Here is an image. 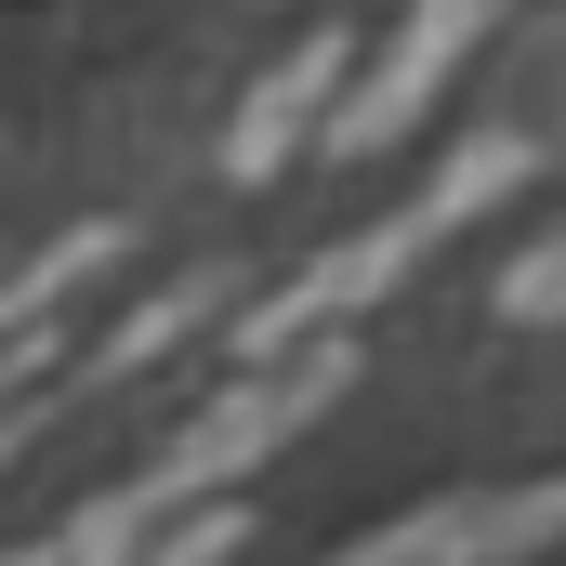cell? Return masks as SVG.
<instances>
[{"label": "cell", "mask_w": 566, "mask_h": 566, "mask_svg": "<svg viewBox=\"0 0 566 566\" xmlns=\"http://www.w3.org/2000/svg\"><path fill=\"white\" fill-rule=\"evenodd\" d=\"M343 369H356V343H343V329H316V343H290V356H251V382H238V396H211L198 422L171 434V461L133 488V514H158V501H198V488L251 474L264 448H290V434L343 396Z\"/></svg>", "instance_id": "cell-2"}, {"label": "cell", "mask_w": 566, "mask_h": 566, "mask_svg": "<svg viewBox=\"0 0 566 566\" xmlns=\"http://www.w3.org/2000/svg\"><path fill=\"white\" fill-rule=\"evenodd\" d=\"M488 13H501V0H409V27L382 40V66L329 106V158H382V145H396L434 93H448V66L488 40Z\"/></svg>", "instance_id": "cell-3"}, {"label": "cell", "mask_w": 566, "mask_h": 566, "mask_svg": "<svg viewBox=\"0 0 566 566\" xmlns=\"http://www.w3.org/2000/svg\"><path fill=\"white\" fill-rule=\"evenodd\" d=\"M501 303H514V316H554V303H566V238H541V251L501 277Z\"/></svg>", "instance_id": "cell-5"}, {"label": "cell", "mask_w": 566, "mask_h": 566, "mask_svg": "<svg viewBox=\"0 0 566 566\" xmlns=\"http://www.w3.org/2000/svg\"><path fill=\"white\" fill-rule=\"evenodd\" d=\"M527 171H541V145H527V133H488V145H461V158L434 171V185L409 198V211H382L369 238H343V251H316V264H303V277H290L277 303H264V316H251V356H290V343H316V329H343L356 303H382V290L409 277V264H422L434 238H461V224H474L488 198H514Z\"/></svg>", "instance_id": "cell-1"}, {"label": "cell", "mask_w": 566, "mask_h": 566, "mask_svg": "<svg viewBox=\"0 0 566 566\" xmlns=\"http://www.w3.org/2000/svg\"><path fill=\"white\" fill-rule=\"evenodd\" d=\"M329 80H343V40H303L277 80H264V93L238 106V133H224V171H277L290 145H303V119L329 106Z\"/></svg>", "instance_id": "cell-4"}]
</instances>
